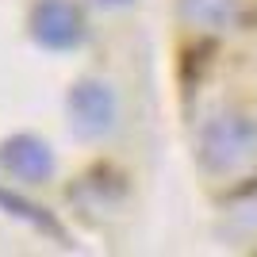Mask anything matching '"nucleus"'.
I'll use <instances>...</instances> for the list:
<instances>
[{"instance_id":"obj_1","label":"nucleus","mask_w":257,"mask_h":257,"mask_svg":"<svg viewBox=\"0 0 257 257\" xmlns=\"http://www.w3.org/2000/svg\"><path fill=\"white\" fill-rule=\"evenodd\" d=\"M253 154V127L238 115H223L215 119L211 127L204 131V161L207 169L223 173V169H234Z\"/></svg>"},{"instance_id":"obj_2","label":"nucleus","mask_w":257,"mask_h":257,"mask_svg":"<svg viewBox=\"0 0 257 257\" xmlns=\"http://www.w3.org/2000/svg\"><path fill=\"white\" fill-rule=\"evenodd\" d=\"M31 31L50 50H69L85 39V23L69 0H39L31 12Z\"/></svg>"},{"instance_id":"obj_3","label":"nucleus","mask_w":257,"mask_h":257,"mask_svg":"<svg viewBox=\"0 0 257 257\" xmlns=\"http://www.w3.org/2000/svg\"><path fill=\"white\" fill-rule=\"evenodd\" d=\"M73 115H77V131L81 135H104L115 123V92L100 81H85L73 88Z\"/></svg>"},{"instance_id":"obj_4","label":"nucleus","mask_w":257,"mask_h":257,"mask_svg":"<svg viewBox=\"0 0 257 257\" xmlns=\"http://www.w3.org/2000/svg\"><path fill=\"white\" fill-rule=\"evenodd\" d=\"M0 161H4L16 177H23V181H46L50 169H54L50 150H46L39 139H31V135L8 139V142H4V150H0Z\"/></svg>"},{"instance_id":"obj_5","label":"nucleus","mask_w":257,"mask_h":257,"mask_svg":"<svg viewBox=\"0 0 257 257\" xmlns=\"http://www.w3.org/2000/svg\"><path fill=\"white\" fill-rule=\"evenodd\" d=\"M181 16L196 31H230L246 20V0H181Z\"/></svg>"},{"instance_id":"obj_6","label":"nucleus","mask_w":257,"mask_h":257,"mask_svg":"<svg viewBox=\"0 0 257 257\" xmlns=\"http://www.w3.org/2000/svg\"><path fill=\"white\" fill-rule=\"evenodd\" d=\"M0 207H4L8 215H16V219H27V223H35L39 230H50V234H58V238H62V230H58V223H54L50 215H43L35 204H27V200H20V196L4 192V188H0Z\"/></svg>"},{"instance_id":"obj_7","label":"nucleus","mask_w":257,"mask_h":257,"mask_svg":"<svg viewBox=\"0 0 257 257\" xmlns=\"http://www.w3.org/2000/svg\"><path fill=\"white\" fill-rule=\"evenodd\" d=\"M100 4H127V0H100Z\"/></svg>"}]
</instances>
